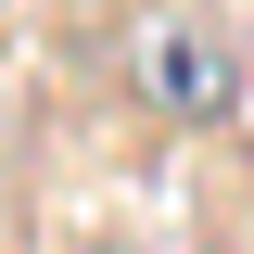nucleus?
<instances>
[{
  "mask_svg": "<svg viewBox=\"0 0 254 254\" xmlns=\"http://www.w3.org/2000/svg\"><path fill=\"white\" fill-rule=\"evenodd\" d=\"M140 76H153V102H165V115H190V127L229 115V51H216V38H190V26H165L153 51H140Z\"/></svg>",
  "mask_w": 254,
  "mask_h": 254,
  "instance_id": "f257e3e1",
  "label": "nucleus"
},
{
  "mask_svg": "<svg viewBox=\"0 0 254 254\" xmlns=\"http://www.w3.org/2000/svg\"><path fill=\"white\" fill-rule=\"evenodd\" d=\"M102 254H140V242H102Z\"/></svg>",
  "mask_w": 254,
  "mask_h": 254,
  "instance_id": "f03ea898",
  "label": "nucleus"
}]
</instances>
